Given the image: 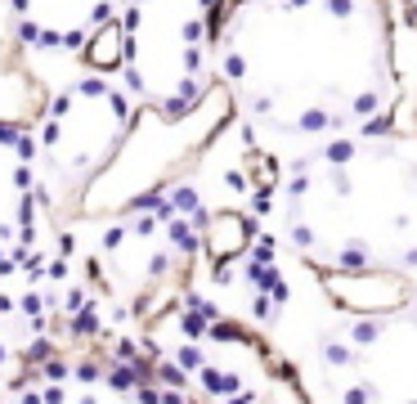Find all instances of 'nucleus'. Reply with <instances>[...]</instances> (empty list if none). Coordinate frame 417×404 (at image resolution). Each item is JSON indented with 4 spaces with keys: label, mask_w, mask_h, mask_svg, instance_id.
<instances>
[{
    "label": "nucleus",
    "mask_w": 417,
    "mask_h": 404,
    "mask_svg": "<svg viewBox=\"0 0 417 404\" xmlns=\"http://www.w3.org/2000/svg\"><path fill=\"white\" fill-rule=\"evenodd\" d=\"M135 104L112 77L81 72L45 104V122L36 135V153L45 162L50 180L90 184L85 176H99L112 153L121 149L126 131L135 126Z\"/></svg>",
    "instance_id": "nucleus-1"
},
{
    "label": "nucleus",
    "mask_w": 417,
    "mask_h": 404,
    "mask_svg": "<svg viewBox=\"0 0 417 404\" xmlns=\"http://www.w3.org/2000/svg\"><path fill=\"white\" fill-rule=\"evenodd\" d=\"M18 36L40 54H77L99 23L117 14V0H9Z\"/></svg>",
    "instance_id": "nucleus-2"
},
{
    "label": "nucleus",
    "mask_w": 417,
    "mask_h": 404,
    "mask_svg": "<svg viewBox=\"0 0 417 404\" xmlns=\"http://www.w3.org/2000/svg\"><path fill=\"white\" fill-rule=\"evenodd\" d=\"M327 301L346 314L359 319H377V314H395L413 301V279L404 270H381V265H364V270H337V265H314Z\"/></svg>",
    "instance_id": "nucleus-3"
},
{
    "label": "nucleus",
    "mask_w": 417,
    "mask_h": 404,
    "mask_svg": "<svg viewBox=\"0 0 417 404\" xmlns=\"http://www.w3.org/2000/svg\"><path fill=\"white\" fill-rule=\"evenodd\" d=\"M256 243V225L247 211H211L202 225V252L211 256L215 265H234L238 256H247Z\"/></svg>",
    "instance_id": "nucleus-4"
},
{
    "label": "nucleus",
    "mask_w": 417,
    "mask_h": 404,
    "mask_svg": "<svg viewBox=\"0 0 417 404\" xmlns=\"http://www.w3.org/2000/svg\"><path fill=\"white\" fill-rule=\"evenodd\" d=\"M126 54H131V41H126V18L112 14L108 23H99L94 32L85 36V46H81V68L112 77V72L126 68Z\"/></svg>",
    "instance_id": "nucleus-5"
},
{
    "label": "nucleus",
    "mask_w": 417,
    "mask_h": 404,
    "mask_svg": "<svg viewBox=\"0 0 417 404\" xmlns=\"http://www.w3.org/2000/svg\"><path fill=\"white\" fill-rule=\"evenodd\" d=\"M323 359H327V364H332V368H350L354 364V346H341V341H323Z\"/></svg>",
    "instance_id": "nucleus-6"
},
{
    "label": "nucleus",
    "mask_w": 417,
    "mask_h": 404,
    "mask_svg": "<svg viewBox=\"0 0 417 404\" xmlns=\"http://www.w3.org/2000/svg\"><path fill=\"white\" fill-rule=\"evenodd\" d=\"M381 333H386L381 324H372V319H364V324H354V328H350V341H354V346H368V341H377Z\"/></svg>",
    "instance_id": "nucleus-7"
},
{
    "label": "nucleus",
    "mask_w": 417,
    "mask_h": 404,
    "mask_svg": "<svg viewBox=\"0 0 417 404\" xmlns=\"http://www.w3.org/2000/svg\"><path fill=\"white\" fill-rule=\"evenodd\" d=\"M341 404H372V386H346Z\"/></svg>",
    "instance_id": "nucleus-8"
},
{
    "label": "nucleus",
    "mask_w": 417,
    "mask_h": 404,
    "mask_svg": "<svg viewBox=\"0 0 417 404\" xmlns=\"http://www.w3.org/2000/svg\"><path fill=\"white\" fill-rule=\"evenodd\" d=\"M224 5H247V0H224Z\"/></svg>",
    "instance_id": "nucleus-9"
}]
</instances>
